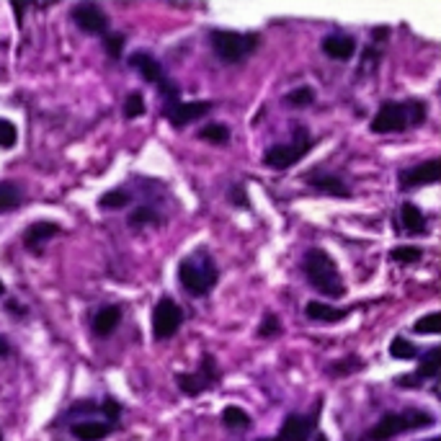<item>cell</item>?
<instances>
[{"label": "cell", "mask_w": 441, "mask_h": 441, "mask_svg": "<svg viewBox=\"0 0 441 441\" xmlns=\"http://www.w3.org/2000/svg\"><path fill=\"white\" fill-rule=\"evenodd\" d=\"M70 19H73L75 26L81 28V31H85V34L101 36L109 31V19H106V14L101 11V6H95V3H78V6H73Z\"/></svg>", "instance_id": "9"}, {"label": "cell", "mask_w": 441, "mask_h": 441, "mask_svg": "<svg viewBox=\"0 0 441 441\" xmlns=\"http://www.w3.org/2000/svg\"><path fill=\"white\" fill-rule=\"evenodd\" d=\"M302 271L310 286H315L320 294H326L331 299H338L346 294V284L338 274V266L328 256L323 248H310L302 258Z\"/></svg>", "instance_id": "1"}, {"label": "cell", "mask_w": 441, "mask_h": 441, "mask_svg": "<svg viewBox=\"0 0 441 441\" xmlns=\"http://www.w3.org/2000/svg\"><path fill=\"white\" fill-rule=\"evenodd\" d=\"M217 380H219L217 364H214V359H212L209 353H204L202 356V364H199L197 372H178L176 374V385L181 387V393L189 395V398L202 395L204 390H209Z\"/></svg>", "instance_id": "7"}, {"label": "cell", "mask_w": 441, "mask_h": 441, "mask_svg": "<svg viewBox=\"0 0 441 441\" xmlns=\"http://www.w3.org/2000/svg\"><path fill=\"white\" fill-rule=\"evenodd\" d=\"M315 421L313 418H305V415H286V421L281 423V431H279L276 441H307L313 436Z\"/></svg>", "instance_id": "12"}, {"label": "cell", "mask_w": 441, "mask_h": 441, "mask_svg": "<svg viewBox=\"0 0 441 441\" xmlns=\"http://www.w3.org/2000/svg\"><path fill=\"white\" fill-rule=\"evenodd\" d=\"M421 258H423V251L421 248H413V245H400V248L390 251V261H395V264H415Z\"/></svg>", "instance_id": "30"}, {"label": "cell", "mask_w": 441, "mask_h": 441, "mask_svg": "<svg viewBox=\"0 0 441 441\" xmlns=\"http://www.w3.org/2000/svg\"><path fill=\"white\" fill-rule=\"evenodd\" d=\"M284 101H286V106H294V109H305V106L315 103V93H313V88L299 85V88L289 90V93L284 95Z\"/></svg>", "instance_id": "26"}, {"label": "cell", "mask_w": 441, "mask_h": 441, "mask_svg": "<svg viewBox=\"0 0 441 441\" xmlns=\"http://www.w3.org/2000/svg\"><path fill=\"white\" fill-rule=\"evenodd\" d=\"M111 434V428L101 421H83L73 426V436L78 441H103Z\"/></svg>", "instance_id": "20"}, {"label": "cell", "mask_w": 441, "mask_h": 441, "mask_svg": "<svg viewBox=\"0 0 441 441\" xmlns=\"http://www.w3.org/2000/svg\"><path fill=\"white\" fill-rule=\"evenodd\" d=\"M209 41L214 55L222 62H240L245 57L256 52L261 36L253 31H224V28H214L209 31Z\"/></svg>", "instance_id": "5"}, {"label": "cell", "mask_w": 441, "mask_h": 441, "mask_svg": "<svg viewBox=\"0 0 441 441\" xmlns=\"http://www.w3.org/2000/svg\"><path fill=\"white\" fill-rule=\"evenodd\" d=\"M313 150V137L307 135L305 127H297L289 142L281 145H271V147L264 152V165L274 170H286L289 165H294L297 160L307 155Z\"/></svg>", "instance_id": "6"}, {"label": "cell", "mask_w": 441, "mask_h": 441, "mask_svg": "<svg viewBox=\"0 0 441 441\" xmlns=\"http://www.w3.org/2000/svg\"><path fill=\"white\" fill-rule=\"evenodd\" d=\"M436 418L426 410H390L364 434V441H393L395 436L434 426Z\"/></svg>", "instance_id": "4"}, {"label": "cell", "mask_w": 441, "mask_h": 441, "mask_svg": "<svg viewBox=\"0 0 441 441\" xmlns=\"http://www.w3.org/2000/svg\"><path fill=\"white\" fill-rule=\"evenodd\" d=\"M230 199H232L235 204H240V207H248V197H245V189H243L240 184H235V186L230 189Z\"/></svg>", "instance_id": "37"}, {"label": "cell", "mask_w": 441, "mask_h": 441, "mask_svg": "<svg viewBox=\"0 0 441 441\" xmlns=\"http://www.w3.org/2000/svg\"><path fill=\"white\" fill-rule=\"evenodd\" d=\"M390 356L398 359V361H410V359L418 356V348H415L410 341L400 338V336H395L393 343H390Z\"/></svg>", "instance_id": "24"}, {"label": "cell", "mask_w": 441, "mask_h": 441, "mask_svg": "<svg viewBox=\"0 0 441 441\" xmlns=\"http://www.w3.org/2000/svg\"><path fill=\"white\" fill-rule=\"evenodd\" d=\"M426 119V103L423 101H387L372 119L374 135H393L408 127H418Z\"/></svg>", "instance_id": "3"}, {"label": "cell", "mask_w": 441, "mask_h": 441, "mask_svg": "<svg viewBox=\"0 0 441 441\" xmlns=\"http://www.w3.org/2000/svg\"><path fill=\"white\" fill-rule=\"evenodd\" d=\"M212 106L214 103L212 101H176L170 103L168 109H165V116H168V122L173 124L176 129L186 127V124L197 122V119H202V116H207L212 111Z\"/></svg>", "instance_id": "11"}, {"label": "cell", "mask_w": 441, "mask_h": 441, "mask_svg": "<svg viewBox=\"0 0 441 441\" xmlns=\"http://www.w3.org/2000/svg\"><path fill=\"white\" fill-rule=\"evenodd\" d=\"M127 204H129V194L124 189L106 191V194L98 199V207H101V209H122Z\"/></svg>", "instance_id": "29"}, {"label": "cell", "mask_w": 441, "mask_h": 441, "mask_svg": "<svg viewBox=\"0 0 441 441\" xmlns=\"http://www.w3.org/2000/svg\"><path fill=\"white\" fill-rule=\"evenodd\" d=\"M261 441H274V439H261Z\"/></svg>", "instance_id": "43"}, {"label": "cell", "mask_w": 441, "mask_h": 441, "mask_svg": "<svg viewBox=\"0 0 441 441\" xmlns=\"http://www.w3.org/2000/svg\"><path fill=\"white\" fill-rule=\"evenodd\" d=\"M426 441H441V439H439V436H434V439H426Z\"/></svg>", "instance_id": "41"}, {"label": "cell", "mask_w": 441, "mask_h": 441, "mask_svg": "<svg viewBox=\"0 0 441 441\" xmlns=\"http://www.w3.org/2000/svg\"><path fill=\"white\" fill-rule=\"evenodd\" d=\"M222 423L227 428H248L251 426V415L238 405H227L222 410Z\"/></svg>", "instance_id": "23"}, {"label": "cell", "mask_w": 441, "mask_h": 441, "mask_svg": "<svg viewBox=\"0 0 441 441\" xmlns=\"http://www.w3.org/2000/svg\"><path fill=\"white\" fill-rule=\"evenodd\" d=\"M279 333H281V320L274 313H266L264 320H261V326H258V336H261V338H274Z\"/></svg>", "instance_id": "33"}, {"label": "cell", "mask_w": 441, "mask_h": 441, "mask_svg": "<svg viewBox=\"0 0 441 441\" xmlns=\"http://www.w3.org/2000/svg\"><path fill=\"white\" fill-rule=\"evenodd\" d=\"M19 140V129L11 119H0V147H14Z\"/></svg>", "instance_id": "34"}, {"label": "cell", "mask_w": 441, "mask_h": 441, "mask_svg": "<svg viewBox=\"0 0 441 441\" xmlns=\"http://www.w3.org/2000/svg\"><path fill=\"white\" fill-rule=\"evenodd\" d=\"M155 222H160V214H157L150 204H142V207H137L132 214H129V224H155Z\"/></svg>", "instance_id": "31"}, {"label": "cell", "mask_w": 441, "mask_h": 441, "mask_svg": "<svg viewBox=\"0 0 441 441\" xmlns=\"http://www.w3.org/2000/svg\"><path fill=\"white\" fill-rule=\"evenodd\" d=\"M3 292H6V289H3V281H0V294H3Z\"/></svg>", "instance_id": "42"}, {"label": "cell", "mask_w": 441, "mask_h": 441, "mask_svg": "<svg viewBox=\"0 0 441 441\" xmlns=\"http://www.w3.org/2000/svg\"><path fill=\"white\" fill-rule=\"evenodd\" d=\"M219 271L214 258L209 256L207 248H199L191 256H186L181 264H178V281L184 286L191 297H204L209 294V289L217 284Z\"/></svg>", "instance_id": "2"}, {"label": "cell", "mask_w": 441, "mask_h": 441, "mask_svg": "<svg viewBox=\"0 0 441 441\" xmlns=\"http://www.w3.org/2000/svg\"><path fill=\"white\" fill-rule=\"evenodd\" d=\"M199 140H207L212 145H224L230 140V129L224 124H207V127L199 129Z\"/></svg>", "instance_id": "25"}, {"label": "cell", "mask_w": 441, "mask_h": 441, "mask_svg": "<svg viewBox=\"0 0 441 441\" xmlns=\"http://www.w3.org/2000/svg\"><path fill=\"white\" fill-rule=\"evenodd\" d=\"M359 369H364V361L356 359V356H346V359H341V361H336V364H331L328 372H331V377H348V374L359 372Z\"/></svg>", "instance_id": "27"}, {"label": "cell", "mask_w": 441, "mask_h": 441, "mask_svg": "<svg viewBox=\"0 0 441 441\" xmlns=\"http://www.w3.org/2000/svg\"><path fill=\"white\" fill-rule=\"evenodd\" d=\"M413 331L418 333V336H436V333L441 331V315L439 313L423 315V318L415 320Z\"/></svg>", "instance_id": "28"}, {"label": "cell", "mask_w": 441, "mask_h": 441, "mask_svg": "<svg viewBox=\"0 0 441 441\" xmlns=\"http://www.w3.org/2000/svg\"><path fill=\"white\" fill-rule=\"evenodd\" d=\"M106 52H109L114 60L122 57V49H124V34H106Z\"/></svg>", "instance_id": "35"}, {"label": "cell", "mask_w": 441, "mask_h": 441, "mask_svg": "<svg viewBox=\"0 0 441 441\" xmlns=\"http://www.w3.org/2000/svg\"><path fill=\"white\" fill-rule=\"evenodd\" d=\"M103 413H106V418H111V421H119V415H122V405H119V400H114V398H106V400L101 403Z\"/></svg>", "instance_id": "36"}, {"label": "cell", "mask_w": 441, "mask_h": 441, "mask_svg": "<svg viewBox=\"0 0 441 441\" xmlns=\"http://www.w3.org/2000/svg\"><path fill=\"white\" fill-rule=\"evenodd\" d=\"M57 232H60V224L57 222H34L26 232H24V243H26V248H34L36 251L44 240L55 238Z\"/></svg>", "instance_id": "19"}, {"label": "cell", "mask_w": 441, "mask_h": 441, "mask_svg": "<svg viewBox=\"0 0 441 441\" xmlns=\"http://www.w3.org/2000/svg\"><path fill=\"white\" fill-rule=\"evenodd\" d=\"M441 176V160H426L421 165H413V168H405L398 173V184L400 189H415V186H426V184H436Z\"/></svg>", "instance_id": "10"}, {"label": "cell", "mask_w": 441, "mask_h": 441, "mask_svg": "<svg viewBox=\"0 0 441 441\" xmlns=\"http://www.w3.org/2000/svg\"><path fill=\"white\" fill-rule=\"evenodd\" d=\"M305 315L310 320H318V323H338V320L346 318L348 310H338V307L326 305V302H318V299H313V302H307Z\"/></svg>", "instance_id": "18"}, {"label": "cell", "mask_w": 441, "mask_h": 441, "mask_svg": "<svg viewBox=\"0 0 441 441\" xmlns=\"http://www.w3.org/2000/svg\"><path fill=\"white\" fill-rule=\"evenodd\" d=\"M0 441H3V434H0Z\"/></svg>", "instance_id": "44"}, {"label": "cell", "mask_w": 441, "mask_h": 441, "mask_svg": "<svg viewBox=\"0 0 441 441\" xmlns=\"http://www.w3.org/2000/svg\"><path fill=\"white\" fill-rule=\"evenodd\" d=\"M318 441H328V439H326V436H323V434H318Z\"/></svg>", "instance_id": "40"}, {"label": "cell", "mask_w": 441, "mask_h": 441, "mask_svg": "<svg viewBox=\"0 0 441 441\" xmlns=\"http://www.w3.org/2000/svg\"><path fill=\"white\" fill-rule=\"evenodd\" d=\"M181 323H184V310L170 297L160 299L155 305V310H152V336L157 341L173 338L178 333V328H181Z\"/></svg>", "instance_id": "8"}, {"label": "cell", "mask_w": 441, "mask_h": 441, "mask_svg": "<svg viewBox=\"0 0 441 441\" xmlns=\"http://www.w3.org/2000/svg\"><path fill=\"white\" fill-rule=\"evenodd\" d=\"M400 222L408 235H423L426 232V214L421 212V207H415L410 202L400 207Z\"/></svg>", "instance_id": "17"}, {"label": "cell", "mask_w": 441, "mask_h": 441, "mask_svg": "<svg viewBox=\"0 0 441 441\" xmlns=\"http://www.w3.org/2000/svg\"><path fill=\"white\" fill-rule=\"evenodd\" d=\"M145 114V98L142 93H129L127 98H124V116L127 119H137V116Z\"/></svg>", "instance_id": "32"}, {"label": "cell", "mask_w": 441, "mask_h": 441, "mask_svg": "<svg viewBox=\"0 0 441 441\" xmlns=\"http://www.w3.org/2000/svg\"><path fill=\"white\" fill-rule=\"evenodd\" d=\"M129 65L142 75L147 83L160 85V83L165 81V73H163V68H160V62H157L152 55H147V52H135V55L129 57Z\"/></svg>", "instance_id": "15"}, {"label": "cell", "mask_w": 441, "mask_h": 441, "mask_svg": "<svg viewBox=\"0 0 441 441\" xmlns=\"http://www.w3.org/2000/svg\"><path fill=\"white\" fill-rule=\"evenodd\" d=\"M21 202V191L16 184H8L3 181L0 184V214H6V212H14Z\"/></svg>", "instance_id": "22"}, {"label": "cell", "mask_w": 441, "mask_h": 441, "mask_svg": "<svg viewBox=\"0 0 441 441\" xmlns=\"http://www.w3.org/2000/svg\"><path fill=\"white\" fill-rule=\"evenodd\" d=\"M11 353V346H8V341L0 336V356H8Z\"/></svg>", "instance_id": "38"}, {"label": "cell", "mask_w": 441, "mask_h": 441, "mask_svg": "<svg viewBox=\"0 0 441 441\" xmlns=\"http://www.w3.org/2000/svg\"><path fill=\"white\" fill-rule=\"evenodd\" d=\"M400 385H421V380L418 377H403Z\"/></svg>", "instance_id": "39"}, {"label": "cell", "mask_w": 441, "mask_h": 441, "mask_svg": "<svg viewBox=\"0 0 441 441\" xmlns=\"http://www.w3.org/2000/svg\"><path fill=\"white\" fill-rule=\"evenodd\" d=\"M320 47L331 60H351L356 52V39L348 34H328Z\"/></svg>", "instance_id": "14"}, {"label": "cell", "mask_w": 441, "mask_h": 441, "mask_svg": "<svg viewBox=\"0 0 441 441\" xmlns=\"http://www.w3.org/2000/svg\"><path fill=\"white\" fill-rule=\"evenodd\" d=\"M439 364H441V348L434 346L428 348L426 353L421 356V364H418V372H415V377L418 380H434L436 374H439Z\"/></svg>", "instance_id": "21"}, {"label": "cell", "mask_w": 441, "mask_h": 441, "mask_svg": "<svg viewBox=\"0 0 441 441\" xmlns=\"http://www.w3.org/2000/svg\"><path fill=\"white\" fill-rule=\"evenodd\" d=\"M307 184L313 186L318 194H328V197H341V199H348L351 197V191L348 186L341 181L338 176H333V173H326V170H320V173H313V176H307Z\"/></svg>", "instance_id": "13"}, {"label": "cell", "mask_w": 441, "mask_h": 441, "mask_svg": "<svg viewBox=\"0 0 441 441\" xmlns=\"http://www.w3.org/2000/svg\"><path fill=\"white\" fill-rule=\"evenodd\" d=\"M119 323H122V310H119L116 305H106L95 313L93 333L98 336V338H106V336H111V333L119 328Z\"/></svg>", "instance_id": "16"}]
</instances>
